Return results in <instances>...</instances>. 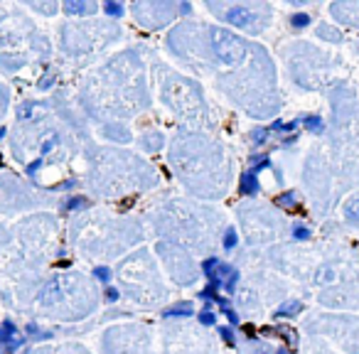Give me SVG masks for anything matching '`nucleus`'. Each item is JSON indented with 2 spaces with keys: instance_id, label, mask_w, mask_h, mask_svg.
<instances>
[{
  "instance_id": "3",
  "label": "nucleus",
  "mask_w": 359,
  "mask_h": 354,
  "mask_svg": "<svg viewBox=\"0 0 359 354\" xmlns=\"http://www.w3.org/2000/svg\"><path fill=\"white\" fill-rule=\"evenodd\" d=\"M295 234H298V239H308V229H303V226H298Z\"/></svg>"
},
{
  "instance_id": "4",
  "label": "nucleus",
  "mask_w": 359,
  "mask_h": 354,
  "mask_svg": "<svg viewBox=\"0 0 359 354\" xmlns=\"http://www.w3.org/2000/svg\"><path fill=\"white\" fill-rule=\"evenodd\" d=\"M305 22H308V18H305V15H298V18H295V25H305Z\"/></svg>"
},
{
  "instance_id": "6",
  "label": "nucleus",
  "mask_w": 359,
  "mask_h": 354,
  "mask_svg": "<svg viewBox=\"0 0 359 354\" xmlns=\"http://www.w3.org/2000/svg\"><path fill=\"white\" fill-rule=\"evenodd\" d=\"M99 278H101V280H109V271H106V268H99Z\"/></svg>"
},
{
  "instance_id": "1",
  "label": "nucleus",
  "mask_w": 359,
  "mask_h": 354,
  "mask_svg": "<svg viewBox=\"0 0 359 354\" xmlns=\"http://www.w3.org/2000/svg\"><path fill=\"white\" fill-rule=\"evenodd\" d=\"M256 190V180L251 175H246V182H244V192H254Z\"/></svg>"
},
{
  "instance_id": "2",
  "label": "nucleus",
  "mask_w": 359,
  "mask_h": 354,
  "mask_svg": "<svg viewBox=\"0 0 359 354\" xmlns=\"http://www.w3.org/2000/svg\"><path fill=\"white\" fill-rule=\"evenodd\" d=\"M202 322H205V325H212V322H215V318H212V313H202Z\"/></svg>"
},
{
  "instance_id": "5",
  "label": "nucleus",
  "mask_w": 359,
  "mask_h": 354,
  "mask_svg": "<svg viewBox=\"0 0 359 354\" xmlns=\"http://www.w3.org/2000/svg\"><path fill=\"white\" fill-rule=\"evenodd\" d=\"M234 244H236V236H234V234H229V239H226V249H231Z\"/></svg>"
}]
</instances>
